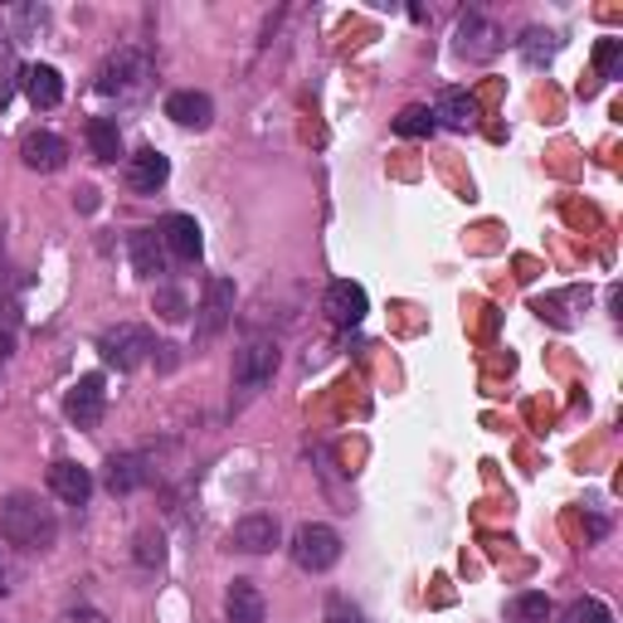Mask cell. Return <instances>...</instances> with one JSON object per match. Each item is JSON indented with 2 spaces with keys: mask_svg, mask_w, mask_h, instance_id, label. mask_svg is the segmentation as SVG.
I'll return each mask as SVG.
<instances>
[{
  "mask_svg": "<svg viewBox=\"0 0 623 623\" xmlns=\"http://www.w3.org/2000/svg\"><path fill=\"white\" fill-rule=\"evenodd\" d=\"M0 536L20 550H49L59 536V516H54V506H45L39 497L15 492L0 506Z\"/></svg>",
  "mask_w": 623,
  "mask_h": 623,
  "instance_id": "cell-1",
  "label": "cell"
},
{
  "mask_svg": "<svg viewBox=\"0 0 623 623\" xmlns=\"http://www.w3.org/2000/svg\"><path fill=\"white\" fill-rule=\"evenodd\" d=\"M147 78H151L147 49L122 45L118 54L102 59V69H98V93H108V98H132V93H142V83H147Z\"/></svg>",
  "mask_w": 623,
  "mask_h": 623,
  "instance_id": "cell-2",
  "label": "cell"
},
{
  "mask_svg": "<svg viewBox=\"0 0 623 623\" xmlns=\"http://www.w3.org/2000/svg\"><path fill=\"white\" fill-rule=\"evenodd\" d=\"M98 351H102V361H108L112 370H137L142 361L156 351V337L142 321H118L112 331H102L98 337Z\"/></svg>",
  "mask_w": 623,
  "mask_h": 623,
  "instance_id": "cell-3",
  "label": "cell"
},
{
  "mask_svg": "<svg viewBox=\"0 0 623 623\" xmlns=\"http://www.w3.org/2000/svg\"><path fill=\"white\" fill-rule=\"evenodd\" d=\"M341 560V536L321 522H307L293 532V565L307 570V575H327Z\"/></svg>",
  "mask_w": 623,
  "mask_h": 623,
  "instance_id": "cell-4",
  "label": "cell"
},
{
  "mask_svg": "<svg viewBox=\"0 0 623 623\" xmlns=\"http://www.w3.org/2000/svg\"><path fill=\"white\" fill-rule=\"evenodd\" d=\"M273 370H278V341L258 337L234 356V386L254 394V390H264L268 380H273Z\"/></svg>",
  "mask_w": 623,
  "mask_h": 623,
  "instance_id": "cell-5",
  "label": "cell"
},
{
  "mask_svg": "<svg viewBox=\"0 0 623 623\" xmlns=\"http://www.w3.org/2000/svg\"><path fill=\"white\" fill-rule=\"evenodd\" d=\"M502 29L492 25L487 15H467L463 25H459V39H453V49H459L463 59H473V64H487V59H497L502 54Z\"/></svg>",
  "mask_w": 623,
  "mask_h": 623,
  "instance_id": "cell-6",
  "label": "cell"
},
{
  "mask_svg": "<svg viewBox=\"0 0 623 623\" xmlns=\"http://www.w3.org/2000/svg\"><path fill=\"white\" fill-rule=\"evenodd\" d=\"M102 410H108V390H102V376H83L74 390L64 394V414L78 424V429H98Z\"/></svg>",
  "mask_w": 623,
  "mask_h": 623,
  "instance_id": "cell-7",
  "label": "cell"
},
{
  "mask_svg": "<svg viewBox=\"0 0 623 623\" xmlns=\"http://www.w3.org/2000/svg\"><path fill=\"white\" fill-rule=\"evenodd\" d=\"M234 321V283L230 278H210L200 303V341H215Z\"/></svg>",
  "mask_w": 623,
  "mask_h": 623,
  "instance_id": "cell-8",
  "label": "cell"
},
{
  "mask_svg": "<svg viewBox=\"0 0 623 623\" xmlns=\"http://www.w3.org/2000/svg\"><path fill=\"white\" fill-rule=\"evenodd\" d=\"M230 546L244 550V555H264V550L278 546V516L273 512H248L234 522L230 532Z\"/></svg>",
  "mask_w": 623,
  "mask_h": 623,
  "instance_id": "cell-9",
  "label": "cell"
},
{
  "mask_svg": "<svg viewBox=\"0 0 623 623\" xmlns=\"http://www.w3.org/2000/svg\"><path fill=\"white\" fill-rule=\"evenodd\" d=\"M321 312H327V317L337 321V327H356V321L370 312L366 288L351 283V278H341V283H331V288H327V297H321Z\"/></svg>",
  "mask_w": 623,
  "mask_h": 623,
  "instance_id": "cell-10",
  "label": "cell"
},
{
  "mask_svg": "<svg viewBox=\"0 0 623 623\" xmlns=\"http://www.w3.org/2000/svg\"><path fill=\"white\" fill-rule=\"evenodd\" d=\"M122 175H127V185L137 195H156L166 181H171V161H166L161 151L142 147L137 156H127V166H122Z\"/></svg>",
  "mask_w": 623,
  "mask_h": 623,
  "instance_id": "cell-11",
  "label": "cell"
},
{
  "mask_svg": "<svg viewBox=\"0 0 623 623\" xmlns=\"http://www.w3.org/2000/svg\"><path fill=\"white\" fill-rule=\"evenodd\" d=\"M166 118H171L175 127H195V132H205V127L215 122V102H210V93L181 88V93H171V98H166Z\"/></svg>",
  "mask_w": 623,
  "mask_h": 623,
  "instance_id": "cell-12",
  "label": "cell"
},
{
  "mask_svg": "<svg viewBox=\"0 0 623 623\" xmlns=\"http://www.w3.org/2000/svg\"><path fill=\"white\" fill-rule=\"evenodd\" d=\"M224 623H268V604L254 579H234L224 589Z\"/></svg>",
  "mask_w": 623,
  "mask_h": 623,
  "instance_id": "cell-13",
  "label": "cell"
},
{
  "mask_svg": "<svg viewBox=\"0 0 623 623\" xmlns=\"http://www.w3.org/2000/svg\"><path fill=\"white\" fill-rule=\"evenodd\" d=\"M20 161L29 166V171H59V166L69 161V147L64 137H54V132H29L25 142H20Z\"/></svg>",
  "mask_w": 623,
  "mask_h": 623,
  "instance_id": "cell-14",
  "label": "cell"
},
{
  "mask_svg": "<svg viewBox=\"0 0 623 623\" xmlns=\"http://www.w3.org/2000/svg\"><path fill=\"white\" fill-rule=\"evenodd\" d=\"M161 244L171 248L175 258H185V264H195V258H200V248H205V239H200V224L191 220V215H166L161 220Z\"/></svg>",
  "mask_w": 623,
  "mask_h": 623,
  "instance_id": "cell-15",
  "label": "cell"
},
{
  "mask_svg": "<svg viewBox=\"0 0 623 623\" xmlns=\"http://www.w3.org/2000/svg\"><path fill=\"white\" fill-rule=\"evenodd\" d=\"M49 492H54L59 502L83 506V502L93 497V477H88V467H78L74 459H59L54 467H49Z\"/></svg>",
  "mask_w": 623,
  "mask_h": 623,
  "instance_id": "cell-16",
  "label": "cell"
},
{
  "mask_svg": "<svg viewBox=\"0 0 623 623\" xmlns=\"http://www.w3.org/2000/svg\"><path fill=\"white\" fill-rule=\"evenodd\" d=\"M151 482V467L142 453H112L108 459V492H118V497H127V492H137V487H147Z\"/></svg>",
  "mask_w": 623,
  "mask_h": 623,
  "instance_id": "cell-17",
  "label": "cell"
},
{
  "mask_svg": "<svg viewBox=\"0 0 623 623\" xmlns=\"http://www.w3.org/2000/svg\"><path fill=\"white\" fill-rule=\"evenodd\" d=\"M127 258L137 268V278H161L166 273V244L156 230H137L127 239Z\"/></svg>",
  "mask_w": 623,
  "mask_h": 623,
  "instance_id": "cell-18",
  "label": "cell"
},
{
  "mask_svg": "<svg viewBox=\"0 0 623 623\" xmlns=\"http://www.w3.org/2000/svg\"><path fill=\"white\" fill-rule=\"evenodd\" d=\"M429 112H433V122H443V127H453V132H467L477 122V102L467 98L463 88H443Z\"/></svg>",
  "mask_w": 623,
  "mask_h": 623,
  "instance_id": "cell-19",
  "label": "cell"
},
{
  "mask_svg": "<svg viewBox=\"0 0 623 623\" xmlns=\"http://www.w3.org/2000/svg\"><path fill=\"white\" fill-rule=\"evenodd\" d=\"M25 93L35 108H59L64 102V78H59V69L35 64V69H25Z\"/></svg>",
  "mask_w": 623,
  "mask_h": 623,
  "instance_id": "cell-20",
  "label": "cell"
},
{
  "mask_svg": "<svg viewBox=\"0 0 623 623\" xmlns=\"http://www.w3.org/2000/svg\"><path fill=\"white\" fill-rule=\"evenodd\" d=\"M88 147L93 156H98L102 166H112L122 156V132H118V122L112 118H88Z\"/></svg>",
  "mask_w": 623,
  "mask_h": 623,
  "instance_id": "cell-21",
  "label": "cell"
},
{
  "mask_svg": "<svg viewBox=\"0 0 623 623\" xmlns=\"http://www.w3.org/2000/svg\"><path fill=\"white\" fill-rule=\"evenodd\" d=\"M506 619H512V623H550V599L541 595V589H526V595L512 599Z\"/></svg>",
  "mask_w": 623,
  "mask_h": 623,
  "instance_id": "cell-22",
  "label": "cell"
},
{
  "mask_svg": "<svg viewBox=\"0 0 623 623\" xmlns=\"http://www.w3.org/2000/svg\"><path fill=\"white\" fill-rule=\"evenodd\" d=\"M433 127H439V122H433V112L424 108V102H410V108L394 118V132H400V137H429Z\"/></svg>",
  "mask_w": 623,
  "mask_h": 623,
  "instance_id": "cell-23",
  "label": "cell"
},
{
  "mask_svg": "<svg viewBox=\"0 0 623 623\" xmlns=\"http://www.w3.org/2000/svg\"><path fill=\"white\" fill-rule=\"evenodd\" d=\"M522 49H526V59H532V64H550V59H555V49H560V39L550 35V29H526Z\"/></svg>",
  "mask_w": 623,
  "mask_h": 623,
  "instance_id": "cell-24",
  "label": "cell"
},
{
  "mask_svg": "<svg viewBox=\"0 0 623 623\" xmlns=\"http://www.w3.org/2000/svg\"><path fill=\"white\" fill-rule=\"evenodd\" d=\"M161 560H166V541H161V532H137V565L161 570Z\"/></svg>",
  "mask_w": 623,
  "mask_h": 623,
  "instance_id": "cell-25",
  "label": "cell"
},
{
  "mask_svg": "<svg viewBox=\"0 0 623 623\" xmlns=\"http://www.w3.org/2000/svg\"><path fill=\"white\" fill-rule=\"evenodd\" d=\"M565 623H614V614H609L599 599H575V604L565 609Z\"/></svg>",
  "mask_w": 623,
  "mask_h": 623,
  "instance_id": "cell-26",
  "label": "cell"
},
{
  "mask_svg": "<svg viewBox=\"0 0 623 623\" xmlns=\"http://www.w3.org/2000/svg\"><path fill=\"white\" fill-rule=\"evenodd\" d=\"M595 64H599V74H604V78H614L619 64H623V39H599Z\"/></svg>",
  "mask_w": 623,
  "mask_h": 623,
  "instance_id": "cell-27",
  "label": "cell"
},
{
  "mask_svg": "<svg viewBox=\"0 0 623 623\" xmlns=\"http://www.w3.org/2000/svg\"><path fill=\"white\" fill-rule=\"evenodd\" d=\"M327 623H366V619H361V609L351 604V599L331 595V599H327Z\"/></svg>",
  "mask_w": 623,
  "mask_h": 623,
  "instance_id": "cell-28",
  "label": "cell"
},
{
  "mask_svg": "<svg viewBox=\"0 0 623 623\" xmlns=\"http://www.w3.org/2000/svg\"><path fill=\"white\" fill-rule=\"evenodd\" d=\"M156 312H161L166 321H181L185 317V297L175 293V288H161V293H156Z\"/></svg>",
  "mask_w": 623,
  "mask_h": 623,
  "instance_id": "cell-29",
  "label": "cell"
},
{
  "mask_svg": "<svg viewBox=\"0 0 623 623\" xmlns=\"http://www.w3.org/2000/svg\"><path fill=\"white\" fill-rule=\"evenodd\" d=\"M59 623H108V614H98V609L78 604V609H64V614H59Z\"/></svg>",
  "mask_w": 623,
  "mask_h": 623,
  "instance_id": "cell-30",
  "label": "cell"
},
{
  "mask_svg": "<svg viewBox=\"0 0 623 623\" xmlns=\"http://www.w3.org/2000/svg\"><path fill=\"white\" fill-rule=\"evenodd\" d=\"M0 589H5V575H0Z\"/></svg>",
  "mask_w": 623,
  "mask_h": 623,
  "instance_id": "cell-31",
  "label": "cell"
}]
</instances>
